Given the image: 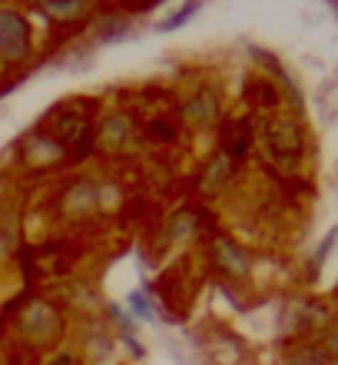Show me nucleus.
Here are the masks:
<instances>
[{
  "label": "nucleus",
  "mask_w": 338,
  "mask_h": 365,
  "mask_svg": "<svg viewBox=\"0 0 338 365\" xmlns=\"http://www.w3.org/2000/svg\"><path fill=\"white\" fill-rule=\"evenodd\" d=\"M0 57L23 60L27 57V20L17 10H0Z\"/></svg>",
  "instance_id": "1"
},
{
  "label": "nucleus",
  "mask_w": 338,
  "mask_h": 365,
  "mask_svg": "<svg viewBox=\"0 0 338 365\" xmlns=\"http://www.w3.org/2000/svg\"><path fill=\"white\" fill-rule=\"evenodd\" d=\"M196 10H199V4H186L183 10H176L173 17H169V20H163V24H159V27H156V30H159V34H169V30H176V27H179V24H186V20L193 17Z\"/></svg>",
  "instance_id": "2"
},
{
  "label": "nucleus",
  "mask_w": 338,
  "mask_h": 365,
  "mask_svg": "<svg viewBox=\"0 0 338 365\" xmlns=\"http://www.w3.org/2000/svg\"><path fill=\"white\" fill-rule=\"evenodd\" d=\"M130 306H133V309H136V312H139V316H143V319H149V316H153V312H149V306H146V299L139 296V292H133V296H130Z\"/></svg>",
  "instance_id": "3"
}]
</instances>
